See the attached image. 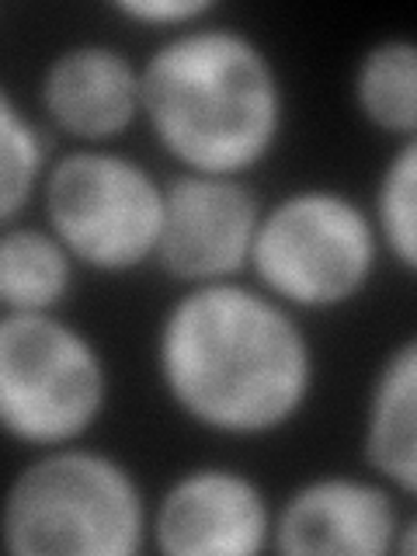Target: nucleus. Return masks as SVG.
<instances>
[{"label":"nucleus","mask_w":417,"mask_h":556,"mask_svg":"<svg viewBox=\"0 0 417 556\" xmlns=\"http://www.w3.org/2000/svg\"><path fill=\"white\" fill-rule=\"evenodd\" d=\"M156 372L188 421L254 439L306 407L317 358L289 306L230 278L174 300L156 330Z\"/></svg>","instance_id":"1"},{"label":"nucleus","mask_w":417,"mask_h":556,"mask_svg":"<svg viewBox=\"0 0 417 556\" xmlns=\"http://www.w3.org/2000/svg\"><path fill=\"white\" fill-rule=\"evenodd\" d=\"M139 115L185 170L243 178L278 147L286 87L257 39L202 22L139 66Z\"/></svg>","instance_id":"2"},{"label":"nucleus","mask_w":417,"mask_h":556,"mask_svg":"<svg viewBox=\"0 0 417 556\" xmlns=\"http://www.w3.org/2000/svg\"><path fill=\"white\" fill-rule=\"evenodd\" d=\"M147 535L143 486L94 448H39L0 501V543L14 556H136Z\"/></svg>","instance_id":"3"},{"label":"nucleus","mask_w":417,"mask_h":556,"mask_svg":"<svg viewBox=\"0 0 417 556\" xmlns=\"http://www.w3.org/2000/svg\"><path fill=\"white\" fill-rule=\"evenodd\" d=\"M379 248L369 208L338 188H300L261 208L248 268L289 309H334L372 282Z\"/></svg>","instance_id":"4"},{"label":"nucleus","mask_w":417,"mask_h":556,"mask_svg":"<svg viewBox=\"0 0 417 556\" xmlns=\"http://www.w3.org/2000/svg\"><path fill=\"white\" fill-rule=\"evenodd\" d=\"M109 404V369L87 330L56 313H0V431L31 448L74 445Z\"/></svg>","instance_id":"5"},{"label":"nucleus","mask_w":417,"mask_h":556,"mask_svg":"<svg viewBox=\"0 0 417 556\" xmlns=\"http://www.w3.org/2000/svg\"><path fill=\"white\" fill-rule=\"evenodd\" d=\"M42 202L49 233L87 268L122 275L156 257L164 185L126 153H63L42 178Z\"/></svg>","instance_id":"6"},{"label":"nucleus","mask_w":417,"mask_h":556,"mask_svg":"<svg viewBox=\"0 0 417 556\" xmlns=\"http://www.w3.org/2000/svg\"><path fill=\"white\" fill-rule=\"evenodd\" d=\"M261 208L243 178L185 170L164 185V226L153 261L185 286L230 282L251 261Z\"/></svg>","instance_id":"7"},{"label":"nucleus","mask_w":417,"mask_h":556,"mask_svg":"<svg viewBox=\"0 0 417 556\" xmlns=\"http://www.w3.org/2000/svg\"><path fill=\"white\" fill-rule=\"evenodd\" d=\"M275 511L261 483L230 466H195L174 480L150 515L164 556H257L271 546Z\"/></svg>","instance_id":"8"},{"label":"nucleus","mask_w":417,"mask_h":556,"mask_svg":"<svg viewBox=\"0 0 417 556\" xmlns=\"http://www.w3.org/2000/svg\"><path fill=\"white\" fill-rule=\"evenodd\" d=\"M407 521L390 483L317 477L278 508L271 546L286 556H387L396 553Z\"/></svg>","instance_id":"9"},{"label":"nucleus","mask_w":417,"mask_h":556,"mask_svg":"<svg viewBox=\"0 0 417 556\" xmlns=\"http://www.w3.org/2000/svg\"><path fill=\"white\" fill-rule=\"evenodd\" d=\"M39 101L56 129L104 143L139 118V66L109 42H77L49 60Z\"/></svg>","instance_id":"10"},{"label":"nucleus","mask_w":417,"mask_h":556,"mask_svg":"<svg viewBox=\"0 0 417 556\" xmlns=\"http://www.w3.org/2000/svg\"><path fill=\"white\" fill-rule=\"evenodd\" d=\"M365 463L400 497L417 494V341L382 358L365 404Z\"/></svg>","instance_id":"11"},{"label":"nucleus","mask_w":417,"mask_h":556,"mask_svg":"<svg viewBox=\"0 0 417 556\" xmlns=\"http://www.w3.org/2000/svg\"><path fill=\"white\" fill-rule=\"evenodd\" d=\"M74 286V257L39 226L0 230V306L14 313H52Z\"/></svg>","instance_id":"12"},{"label":"nucleus","mask_w":417,"mask_h":556,"mask_svg":"<svg viewBox=\"0 0 417 556\" xmlns=\"http://www.w3.org/2000/svg\"><path fill=\"white\" fill-rule=\"evenodd\" d=\"M355 104L372 129L414 139L417 132V46L404 35L365 49L355 70Z\"/></svg>","instance_id":"13"},{"label":"nucleus","mask_w":417,"mask_h":556,"mask_svg":"<svg viewBox=\"0 0 417 556\" xmlns=\"http://www.w3.org/2000/svg\"><path fill=\"white\" fill-rule=\"evenodd\" d=\"M46 139L0 80V230L22 216L46 178Z\"/></svg>","instance_id":"14"},{"label":"nucleus","mask_w":417,"mask_h":556,"mask_svg":"<svg viewBox=\"0 0 417 556\" xmlns=\"http://www.w3.org/2000/svg\"><path fill=\"white\" fill-rule=\"evenodd\" d=\"M369 216L379 243L410 275L417 268V139H400L379 174Z\"/></svg>","instance_id":"15"},{"label":"nucleus","mask_w":417,"mask_h":556,"mask_svg":"<svg viewBox=\"0 0 417 556\" xmlns=\"http://www.w3.org/2000/svg\"><path fill=\"white\" fill-rule=\"evenodd\" d=\"M115 11L139 25L181 31L191 25H202L216 11V4L213 0H118Z\"/></svg>","instance_id":"16"}]
</instances>
